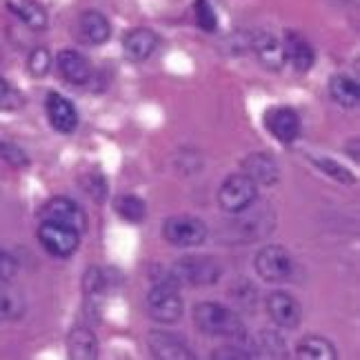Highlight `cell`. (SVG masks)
<instances>
[{
    "instance_id": "cell-1",
    "label": "cell",
    "mask_w": 360,
    "mask_h": 360,
    "mask_svg": "<svg viewBox=\"0 0 360 360\" xmlns=\"http://www.w3.org/2000/svg\"><path fill=\"white\" fill-rule=\"evenodd\" d=\"M193 325L205 336H216V338H231L240 340L245 338V325L238 318V314H233L229 307L220 302H198L191 311Z\"/></svg>"
},
{
    "instance_id": "cell-2",
    "label": "cell",
    "mask_w": 360,
    "mask_h": 360,
    "mask_svg": "<svg viewBox=\"0 0 360 360\" xmlns=\"http://www.w3.org/2000/svg\"><path fill=\"white\" fill-rule=\"evenodd\" d=\"M169 278L176 285H187V287L216 285L223 278V265H220L214 256L191 254V256L176 260V265H172Z\"/></svg>"
},
{
    "instance_id": "cell-3",
    "label": "cell",
    "mask_w": 360,
    "mask_h": 360,
    "mask_svg": "<svg viewBox=\"0 0 360 360\" xmlns=\"http://www.w3.org/2000/svg\"><path fill=\"white\" fill-rule=\"evenodd\" d=\"M147 309L156 323L162 325L178 323L185 311V302L183 296H180V285H176L169 276L162 281H156L147 294Z\"/></svg>"
},
{
    "instance_id": "cell-4",
    "label": "cell",
    "mask_w": 360,
    "mask_h": 360,
    "mask_svg": "<svg viewBox=\"0 0 360 360\" xmlns=\"http://www.w3.org/2000/svg\"><path fill=\"white\" fill-rule=\"evenodd\" d=\"M258 200V185L245 174H231L223 180L218 189V205L220 210L240 216L252 210V205Z\"/></svg>"
},
{
    "instance_id": "cell-5",
    "label": "cell",
    "mask_w": 360,
    "mask_h": 360,
    "mask_svg": "<svg viewBox=\"0 0 360 360\" xmlns=\"http://www.w3.org/2000/svg\"><path fill=\"white\" fill-rule=\"evenodd\" d=\"M207 236H210V227L198 216L176 214L165 218L162 223V238L174 247H198Z\"/></svg>"
},
{
    "instance_id": "cell-6",
    "label": "cell",
    "mask_w": 360,
    "mask_h": 360,
    "mask_svg": "<svg viewBox=\"0 0 360 360\" xmlns=\"http://www.w3.org/2000/svg\"><path fill=\"white\" fill-rule=\"evenodd\" d=\"M80 236L82 233L74 227L53 223V220H43L38 227V243L53 258H72L80 247Z\"/></svg>"
},
{
    "instance_id": "cell-7",
    "label": "cell",
    "mask_w": 360,
    "mask_h": 360,
    "mask_svg": "<svg viewBox=\"0 0 360 360\" xmlns=\"http://www.w3.org/2000/svg\"><path fill=\"white\" fill-rule=\"evenodd\" d=\"M256 274L265 283H283L287 281L294 271V258L281 245H269L262 247L256 254Z\"/></svg>"
},
{
    "instance_id": "cell-8",
    "label": "cell",
    "mask_w": 360,
    "mask_h": 360,
    "mask_svg": "<svg viewBox=\"0 0 360 360\" xmlns=\"http://www.w3.org/2000/svg\"><path fill=\"white\" fill-rule=\"evenodd\" d=\"M74 34L80 40L82 45L87 47H101L105 45L109 38H112V22L105 16L103 11L98 9H87L82 11L76 27H74Z\"/></svg>"
},
{
    "instance_id": "cell-9",
    "label": "cell",
    "mask_w": 360,
    "mask_h": 360,
    "mask_svg": "<svg viewBox=\"0 0 360 360\" xmlns=\"http://www.w3.org/2000/svg\"><path fill=\"white\" fill-rule=\"evenodd\" d=\"M262 120H265L267 131L276 141H281L285 145L294 143L300 136V116L294 107H287V105L269 107L265 116H262Z\"/></svg>"
},
{
    "instance_id": "cell-10",
    "label": "cell",
    "mask_w": 360,
    "mask_h": 360,
    "mask_svg": "<svg viewBox=\"0 0 360 360\" xmlns=\"http://www.w3.org/2000/svg\"><path fill=\"white\" fill-rule=\"evenodd\" d=\"M43 220H53V223H63L67 227H74L76 231L85 233L87 231V214L82 212V207L67 198V196H53L45 202L43 212H40Z\"/></svg>"
},
{
    "instance_id": "cell-11",
    "label": "cell",
    "mask_w": 360,
    "mask_h": 360,
    "mask_svg": "<svg viewBox=\"0 0 360 360\" xmlns=\"http://www.w3.org/2000/svg\"><path fill=\"white\" fill-rule=\"evenodd\" d=\"M56 69L63 80L72 85H89L94 80V65L91 60L78 49H60L56 56Z\"/></svg>"
},
{
    "instance_id": "cell-12",
    "label": "cell",
    "mask_w": 360,
    "mask_h": 360,
    "mask_svg": "<svg viewBox=\"0 0 360 360\" xmlns=\"http://www.w3.org/2000/svg\"><path fill=\"white\" fill-rule=\"evenodd\" d=\"M267 316L283 329H296L302 321V307L300 302L287 292H271L265 300Z\"/></svg>"
},
{
    "instance_id": "cell-13",
    "label": "cell",
    "mask_w": 360,
    "mask_h": 360,
    "mask_svg": "<svg viewBox=\"0 0 360 360\" xmlns=\"http://www.w3.org/2000/svg\"><path fill=\"white\" fill-rule=\"evenodd\" d=\"M45 112L47 118L51 122V127L56 129L58 134H74L78 129V109L76 105L65 98L63 94L58 91H49L45 98Z\"/></svg>"
},
{
    "instance_id": "cell-14",
    "label": "cell",
    "mask_w": 360,
    "mask_h": 360,
    "mask_svg": "<svg viewBox=\"0 0 360 360\" xmlns=\"http://www.w3.org/2000/svg\"><path fill=\"white\" fill-rule=\"evenodd\" d=\"M249 47L256 53L258 63L269 69V72H283V67L287 65L285 47L283 40H278L269 32H258L249 38Z\"/></svg>"
},
{
    "instance_id": "cell-15",
    "label": "cell",
    "mask_w": 360,
    "mask_h": 360,
    "mask_svg": "<svg viewBox=\"0 0 360 360\" xmlns=\"http://www.w3.org/2000/svg\"><path fill=\"white\" fill-rule=\"evenodd\" d=\"M149 354L160 360H189L193 358V352L189 345L178 334L169 331H151L149 334Z\"/></svg>"
},
{
    "instance_id": "cell-16",
    "label": "cell",
    "mask_w": 360,
    "mask_h": 360,
    "mask_svg": "<svg viewBox=\"0 0 360 360\" xmlns=\"http://www.w3.org/2000/svg\"><path fill=\"white\" fill-rule=\"evenodd\" d=\"M122 49L134 63L149 60L158 49V34L149 27H136V30H129L122 36Z\"/></svg>"
},
{
    "instance_id": "cell-17",
    "label": "cell",
    "mask_w": 360,
    "mask_h": 360,
    "mask_svg": "<svg viewBox=\"0 0 360 360\" xmlns=\"http://www.w3.org/2000/svg\"><path fill=\"white\" fill-rule=\"evenodd\" d=\"M283 47H285V56H287V63H292V67L296 72L304 74L309 72L316 63V49L314 45L309 43L307 38L298 32H285L283 36Z\"/></svg>"
},
{
    "instance_id": "cell-18",
    "label": "cell",
    "mask_w": 360,
    "mask_h": 360,
    "mask_svg": "<svg viewBox=\"0 0 360 360\" xmlns=\"http://www.w3.org/2000/svg\"><path fill=\"white\" fill-rule=\"evenodd\" d=\"M243 174L252 178L258 187H274L281 180V169L269 154H249L243 158Z\"/></svg>"
},
{
    "instance_id": "cell-19",
    "label": "cell",
    "mask_w": 360,
    "mask_h": 360,
    "mask_svg": "<svg viewBox=\"0 0 360 360\" xmlns=\"http://www.w3.org/2000/svg\"><path fill=\"white\" fill-rule=\"evenodd\" d=\"M5 7L11 11V16H16L25 27H30L34 32H45L49 25L47 9L36 3V0H7Z\"/></svg>"
},
{
    "instance_id": "cell-20",
    "label": "cell",
    "mask_w": 360,
    "mask_h": 360,
    "mask_svg": "<svg viewBox=\"0 0 360 360\" xmlns=\"http://www.w3.org/2000/svg\"><path fill=\"white\" fill-rule=\"evenodd\" d=\"M329 96L336 105L345 109H356L360 103V89H358V80L349 78L345 74H336L329 80Z\"/></svg>"
},
{
    "instance_id": "cell-21",
    "label": "cell",
    "mask_w": 360,
    "mask_h": 360,
    "mask_svg": "<svg viewBox=\"0 0 360 360\" xmlns=\"http://www.w3.org/2000/svg\"><path fill=\"white\" fill-rule=\"evenodd\" d=\"M25 311V296L11 285V281H0V321H20Z\"/></svg>"
},
{
    "instance_id": "cell-22",
    "label": "cell",
    "mask_w": 360,
    "mask_h": 360,
    "mask_svg": "<svg viewBox=\"0 0 360 360\" xmlns=\"http://www.w3.org/2000/svg\"><path fill=\"white\" fill-rule=\"evenodd\" d=\"M69 356L76 360H94L98 358V338L94 336V331L87 327H76L69 334Z\"/></svg>"
},
{
    "instance_id": "cell-23",
    "label": "cell",
    "mask_w": 360,
    "mask_h": 360,
    "mask_svg": "<svg viewBox=\"0 0 360 360\" xmlns=\"http://www.w3.org/2000/svg\"><path fill=\"white\" fill-rule=\"evenodd\" d=\"M296 358L302 360H336V347L323 336H304L296 345Z\"/></svg>"
},
{
    "instance_id": "cell-24",
    "label": "cell",
    "mask_w": 360,
    "mask_h": 360,
    "mask_svg": "<svg viewBox=\"0 0 360 360\" xmlns=\"http://www.w3.org/2000/svg\"><path fill=\"white\" fill-rule=\"evenodd\" d=\"M114 212L127 223H143L147 216V205L136 193H120L114 200Z\"/></svg>"
},
{
    "instance_id": "cell-25",
    "label": "cell",
    "mask_w": 360,
    "mask_h": 360,
    "mask_svg": "<svg viewBox=\"0 0 360 360\" xmlns=\"http://www.w3.org/2000/svg\"><path fill=\"white\" fill-rule=\"evenodd\" d=\"M311 160H314V165H316V167L321 169L323 174H327L329 178L338 180V183H342V185H354V183H356V176H354L347 167H342L340 162L331 160V158H323V156L311 158Z\"/></svg>"
},
{
    "instance_id": "cell-26",
    "label": "cell",
    "mask_w": 360,
    "mask_h": 360,
    "mask_svg": "<svg viewBox=\"0 0 360 360\" xmlns=\"http://www.w3.org/2000/svg\"><path fill=\"white\" fill-rule=\"evenodd\" d=\"M51 63H53L51 51L47 47H36L30 53V58H27V72H30L34 78H45L51 69Z\"/></svg>"
},
{
    "instance_id": "cell-27",
    "label": "cell",
    "mask_w": 360,
    "mask_h": 360,
    "mask_svg": "<svg viewBox=\"0 0 360 360\" xmlns=\"http://www.w3.org/2000/svg\"><path fill=\"white\" fill-rule=\"evenodd\" d=\"M193 18H196L198 30H202L207 34L216 32L218 16H216V11H214L210 0H196V3H193Z\"/></svg>"
},
{
    "instance_id": "cell-28",
    "label": "cell",
    "mask_w": 360,
    "mask_h": 360,
    "mask_svg": "<svg viewBox=\"0 0 360 360\" xmlns=\"http://www.w3.org/2000/svg\"><path fill=\"white\" fill-rule=\"evenodd\" d=\"M0 160H5L7 165H11V167H18V169H22V167L30 165V156H27L16 143L3 141V138H0Z\"/></svg>"
},
{
    "instance_id": "cell-29",
    "label": "cell",
    "mask_w": 360,
    "mask_h": 360,
    "mask_svg": "<svg viewBox=\"0 0 360 360\" xmlns=\"http://www.w3.org/2000/svg\"><path fill=\"white\" fill-rule=\"evenodd\" d=\"M22 103H25L22 94L0 76V109L3 112H16V109L22 107Z\"/></svg>"
},
{
    "instance_id": "cell-30",
    "label": "cell",
    "mask_w": 360,
    "mask_h": 360,
    "mask_svg": "<svg viewBox=\"0 0 360 360\" xmlns=\"http://www.w3.org/2000/svg\"><path fill=\"white\" fill-rule=\"evenodd\" d=\"M107 287V281H105V271L98 269V267H89L85 271V278H82V289H85V294L89 296H96V294H103Z\"/></svg>"
},
{
    "instance_id": "cell-31",
    "label": "cell",
    "mask_w": 360,
    "mask_h": 360,
    "mask_svg": "<svg viewBox=\"0 0 360 360\" xmlns=\"http://www.w3.org/2000/svg\"><path fill=\"white\" fill-rule=\"evenodd\" d=\"M82 187H85V191L96 202H103L107 198V183H105V178L101 174L82 176Z\"/></svg>"
},
{
    "instance_id": "cell-32",
    "label": "cell",
    "mask_w": 360,
    "mask_h": 360,
    "mask_svg": "<svg viewBox=\"0 0 360 360\" xmlns=\"http://www.w3.org/2000/svg\"><path fill=\"white\" fill-rule=\"evenodd\" d=\"M18 274V260L9 252L0 249V281H13Z\"/></svg>"
},
{
    "instance_id": "cell-33",
    "label": "cell",
    "mask_w": 360,
    "mask_h": 360,
    "mask_svg": "<svg viewBox=\"0 0 360 360\" xmlns=\"http://www.w3.org/2000/svg\"><path fill=\"white\" fill-rule=\"evenodd\" d=\"M260 342H262V347H265V352L269 354V356H285L287 354V349H285V342L278 338V336H274L271 331H265V334L260 336Z\"/></svg>"
},
{
    "instance_id": "cell-34",
    "label": "cell",
    "mask_w": 360,
    "mask_h": 360,
    "mask_svg": "<svg viewBox=\"0 0 360 360\" xmlns=\"http://www.w3.org/2000/svg\"><path fill=\"white\" fill-rule=\"evenodd\" d=\"M214 358H249V354L240 347H223V349H216L214 352Z\"/></svg>"
}]
</instances>
